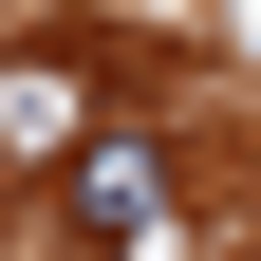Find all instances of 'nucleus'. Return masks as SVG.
<instances>
[{
	"label": "nucleus",
	"instance_id": "obj_1",
	"mask_svg": "<svg viewBox=\"0 0 261 261\" xmlns=\"http://www.w3.org/2000/svg\"><path fill=\"white\" fill-rule=\"evenodd\" d=\"M56 224H75V243H149V224H168V149H149V130H93L75 187H56Z\"/></svg>",
	"mask_w": 261,
	"mask_h": 261
}]
</instances>
